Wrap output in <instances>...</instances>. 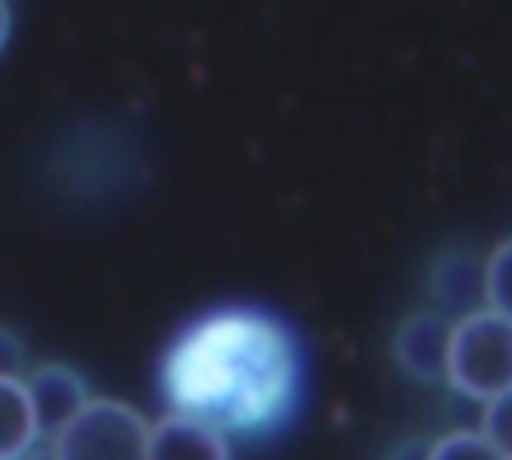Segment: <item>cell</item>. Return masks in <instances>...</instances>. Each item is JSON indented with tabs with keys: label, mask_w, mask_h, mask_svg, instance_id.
<instances>
[{
	"label": "cell",
	"mask_w": 512,
	"mask_h": 460,
	"mask_svg": "<svg viewBox=\"0 0 512 460\" xmlns=\"http://www.w3.org/2000/svg\"><path fill=\"white\" fill-rule=\"evenodd\" d=\"M304 392L296 332L268 308L224 304L188 320L160 356L168 412L192 416L228 440L280 432Z\"/></svg>",
	"instance_id": "cell-1"
},
{
	"label": "cell",
	"mask_w": 512,
	"mask_h": 460,
	"mask_svg": "<svg viewBox=\"0 0 512 460\" xmlns=\"http://www.w3.org/2000/svg\"><path fill=\"white\" fill-rule=\"evenodd\" d=\"M448 384L472 400H492L512 388V320L480 308L456 320Z\"/></svg>",
	"instance_id": "cell-2"
},
{
	"label": "cell",
	"mask_w": 512,
	"mask_h": 460,
	"mask_svg": "<svg viewBox=\"0 0 512 460\" xmlns=\"http://www.w3.org/2000/svg\"><path fill=\"white\" fill-rule=\"evenodd\" d=\"M152 420L124 400L92 396L84 412L52 440L60 460H148Z\"/></svg>",
	"instance_id": "cell-3"
},
{
	"label": "cell",
	"mask_w": 512,
	"mask_h": 460,
	"mask_svg": "<svg viewBox=\"0 0 512 460\" xmlns=\"http://www.w3.org/2000/svg\"><path fill=\"white\" fill-rule=\"evenodd\" d=\"M452 332H456V320L452 316H444L436 308H420V312H412V316L400 320V328L392 336V352H396L400 368L412 380L440 384V380H448Z\"/></svg>",
	"instance_id": "cell-4"
},
{
	"label": "cell",
	"mask_w": 512,
	"mask_h": 460,
	"mask_svg": "<svg viewBox=\"0 0 512 460\" xmlns=\"http://www.w3.org/2000/svg\"><path fill=\"white\" fill-rule=\"evenodd\" d=\"M24 388H28L40 436H48V440H56L84 412V404L92 400L84 380H80V372L68 368V364H40V368H32L24 376Z\"/></svg>",
	"instance_id": "cell-5"
},
{
	"label": "cell",
	"mask_w": 512,
	"mask_h": 460,
	"mask_svg": "<svg viewBox=\"0 0 512 460\" xmlns=\"http://www.w3.org/2000/svg\"><path fill=\"white\" fill-rule=\"evenodd\" d=\"M428 288H432V300L440 304L436 312H444L452 320H464V316L488 308V300H484V256L460 252V248L440 252L436 264H432Z\"/></svg>",
	"instance_id": "cell-6"
},
{
	"label": "cell",
	"mask_w": 512,
	"mask_h": 460,
	"mask_svg": "<svg viewBox=\"0 0 512 460\" xmlns=\"http://www.w3.org/2000/svg\"><path fill=\"white\" fill-rule=\"evenodd\" d=\"M148 460H232V440L192 416L164 412L152 420Z\"/></svg>",
	"instance_id": "cell-7"
},
{
	"label": "cell",
	"mask_w": 512,
	"mask_h": 460,
	"mask_svg": "<svg viewBox=\"0 0 512 460\" xmlns=\"http://www.w3.org/2000/svg\"><path fill=\"white\" fill-rule=\"evenodd\" d=\"M40 440L44 436L24 380H0V460H20Z\"/></svg>",
	"instance_id": "cell-8"
},
{
	"label": "cell",
	"mask_w": 512,
	"mask_h": 460,
	"mask_svg": "<svg viewBox=\"0 0 512 460\" xmlns=\"http://www.w3.org/2000/svg\"><path fill=\"white\" fill-rule=\"evenodd\" d=\"M484 300L492 312L512 320V236L484 256Z\"/></svg>",
	"instance_id": "cell-9"
},
{
	"label": "cell",
	"mask_w": 512,
	"mask_h": 460,
	"mask_svg": "<svg viewBox=\"0 0 512 460\" xmlns=\"http://www.w3.org/2000/svg\"><path fill=\"white\" fill-rule=\"evenodd\" d=\"M424 460H504V456L492 448V440L480 428H456V432L440 436L424 452Z\"/></svg>",
	"instance_id": "cell-10"
},
{
	"label": "cell",
	"mask_w": 512,
	"mask_h": 460,
	"mask_svg": "<svg viewBox=\"0 0 512 460\" xmlns=\"http://www.w3.org/2000/svg\"><path fill=\"white\" fill-rule=\"evenodd\" d=\"M480 432L492 440V448L512 460V388L484 400V416H480Z\"/></svg>",
	"instance_id": "cell-11"
},
{
	"label": "cell",
	"mask_w": 512,
	"mask_h": 460,
	"mask_svg": "<svg viewBox=\"0 0 512 460\" xmlns=\"http://www.w3.org/2000/svg\"><path fill=\"white\" fill-rule=\"evenodd\" d=\"M24 344L12 328H0V380H24Z\"/></svg>",
	"instance_id": "cell-12"
},
{
	"label": "cell",
	"mask_w": 512,
	"mask_h": 460,
	"mask_svg": "<svg viewBox=\"0 0 512 460\" xmlns=\"http://www.w3.org/2000/svg\"><path fill=\"white\" fill-rule=\"evenodd\" d=\"M20 460H60V456H56V448H52V440H48V448H40V444H32V448H28V452H24Z\"/></svg>",
	"instance_id": "cell-13"
},
{
	"label": "cell",
	"mask_w": 512,
	"mask_h": 460,
	"mask_svg": "<svg viewBox=\"0 0 512 460\" xmlns=\"http://www.w3.org/2000/svg\"><path fill=\"white\" fill-rule=\"evenodd\" d=\"M8 32H12V12H8V0H0V52L8 44Z\"/></svg>",
	"instance_id": "cell-14"
}]
</instances>
